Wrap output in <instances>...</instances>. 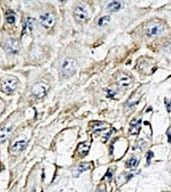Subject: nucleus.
<instances>
[{"label":"nucleus","mask_w":171,"mask_h":192,"mask_svg":"<svg viewBox=\"0 0 171 192\" xmlns=\"http://www.w3.org/2000/svg\"><path fill=\"white\" fill-rule=\"evenodd\" d=\"M141 123L142 120L141 119L139 120H133L130 123V128H129V133L132 135H138L140 132V129L141 128Z\"/></svg>","instance_id":"8"},{"label":"nucleus","mask_w":171,"mask_h":192,"mask_svg":"<svg viewBox=\"0 0 171 192\" xmlns=\"http://www.w3.org/2000/svg\"><path fill=\"white\" fill-rule=\"evenodd\" d=\"M7 51L11 53H16L18 49V43L14 39L9 40L6 44Z\"/></svg>","instance_id":"12"},{"label":"nucleus","mask_w":171,"mask_h":192,"mask_svg":"<svg viewBox=\"0 0 171 192\" xmlns=\"http://www.w3.org/2000/svg\"><path fill=\"white\" fill-rule=\"evenodd\" d=\"M7 22H8V23H10V24H13V23H14V22H15L16 19H15V17H14V16H10L7 17Z\"/></svg>","instance_id":"21"},{"label":"nucleus","mask_w":171,"mask_h":192,"mask_svg":"<svg viewBox=\"0 0 171 192\" xmlns=\"http://www.w3.org/2000/svg\"><path fill=\"white\" fill-rule=\"evenodd\" d=\"M165 106H166V108L168 111V112H170V110H171V103H169L166 99L165 100Z\"/></svg>","instance_id":"23"},{"label":"nucleus","mask_w":171,"mask_h":192,"mask_svg":"<svg viewBox=\"0 0 171 192\" xmlns=\"http://www.w3.org/2000/svg\"><path fill=\"white\" fill-rule=\"evenodd\" d=\"M115 92H114V91H113L112 90H107V94L109 95V97H113L115 95Z\"/></svg>","instance_id":"24"},{"label":"nucleus","mask_w":171,"mask_h":192,"mask_svg":"<svg viewBox=\"0 0 171 192\" xmlns=\"http://www.w3.org/2000/svg\"><path fill=\"white\" fill-rule=\"evenodd\" d=\"M154 157V153L152 152V151L149 150V152L147 153V165H150V161H151V159Z\"/></svg>","instance_id":"18"},{"label":"nucleus","mask_w":171,"mask_h":192,"mask_svg":"<svg viewBox=\"0 0 171 192\" xmlns=\"http://www.w3.org/2000/svg\"><path fill=\"white\" fill-rule=\"evenodd\" d=\"M5 108V104L3 100L0 99V115L2 114V112H3Z\"/></svg>","instance_id":"22"},{"label":"nucleus","mask_w":171,"mask_h":192,"mask_svg":"<svg viewBox=\"0 0 171 192\" xmlns=\"http://www.w3.org/2000/svg\"><path fill=\"white\" fill-rule=\"evenodd\" d=\"M27 146V141L25 140L17 141L12 146V151L14 153H19L26 148Z\"/></svg>","instance_id":"9"},{"label":"nucleus","mask_w":171,"mask_h":192,"mask_svg":"<svg viewBox=\"0 0 171 192\" xmlns=\"http://www.w3.org/2000/svg\"><path fill=\"white\" fill-rule=\"evenodd\" d=\"M166 135L168 137V141L169 143L171 144V126L169 127L167 131H166Z\"/></svg>","instance_id":"20"},{"label":"nucleus","mask_w":171,"mask_h":192,"mask_svg":"<svg viewBox=\"0 0 171 192\" xmlns=\"http://www.w3.org/2000/svg\"><path fill=\"white\" fill-rule=\"evenodd\" d=\"M163 31L164 27L158 23H149L146 29V33L149 37L157 36L162 33Z\"/></svg>","instance_id":"6"},{"label":"nucleus","mask_w":171,"mask_h":192,"mask_svg":"<svg viewBox=\"0 0 171 192\" xmlns=\"http://www.w3.org/2000/svg\"><path fill=\"white\" fill-rule=\"evenodd\" d=\"M113 172L112 169H109L108 170L106 174V177L107 178V180L110 182L113 179Z\"/></svg>","instance_id":"19"},{"label":"nucleus","mask_w":171,"mask_h":192,"mask_svg":"<svg viewBox=\"0 0 171 192\" xmlns=\"http://www.w3.org/2000/svg\"><path fill=\"white\" fill-rule=\"evenodd\" d=\"M89 147H90V144L88 141H85V142L81 143L78 145L77 150L80 155L83 156H85L88 153Z\"/></svg>","instance_id":"13"},{"label":"nucleus","mask_w":171,"mask_h":192,"mask_svg":"<svg viewBox=\"0 0 171 192\" xmlns=\"http://www.w3.org/2000/svg\"><path fill=\"white\" fill-rule=\"evenodd\" d=\"M97 192H104L103 190H98Z\"/></svg>","instance_id":"26"},{"label":"nucleus","mask_w":171,"mask_h":192,"mask_svg":"<svg viewBox=\"0 0 171 192\" xmlns=\"http://www.w3.org/2000/svg\"><path fill=\"white\" fill-rule=\"evenodd\" d=\"M116 82L120 88L126 89L129 88L132 85L133 82L132 79L127 74L120 73L117 74L116 78Z\"/></svg>","instance_id":"4"},{"label":"nucleus","mask_w":171,"mask_h":192,"mask_svg":"<svg viewBox=\"0 0 171 192\" xmlns=\"http://www.w3.org/2000/svg\"><path fill=\"white\" fill-rule=\"evenodd\" d=\"M112 132H113V131H110V132H109V133H107V134L106 135V140H107L109 139V138L110 137L111 135H112Z\"/></svg>","instance_id":"25"},{"label":"nucleus","mask_w":171,"mask_h":192,"mask_svg":"<svg viewBox=\"0 0 171 192\" xmlns=\"http://www.w3.org/2000/svg\"><path fill=\"white\" fill-rule=\"evenodd\" d=\"M93 128L95 132H99V131L105 130L107 127L105 124L102 122H95L93 125Z\"/></svg>","instance_id":"15"},{"label":"nucleus","mask_w":171,"mask_h":192,"mask_svg":"<svg viewBox=\"0 0 171 192\" xmlns=\"http://www.w3.org/2000/svg\"><path fill=\"white\" fill-rule=\"evenodd\" d=\"M12 131V126L10 124L4 125L0 128V141H3L5 140L11 134Z\"/></svg>","instance_id":"11"},{"label":"nucleus","mask_w":171,"mask_h":192,"mask_svg":"<svg viewBox=\"0 0 171 192\" xmlns=\"http://www.w3.org/2000/svg\"><path fill=\"white\" fill-rule=\"evenodd\" d=\"M18 80L16 78H10L5 80L2 85V89L4 92L7 94H11L14 92L17 88Z\"/></svg>","instance_id":"3"},{"label":"nucleus","mask_w":171,"mask_h":192,"mask_svg":"<svg viewBox=\"0 0 171 192\" xmlns=\"http://www.w3.org/2000/svg\"><path fill=\"white\" fill-rule=\"evenodd\" d=\"M77 63L74 59L66 58L61 66V73L63 76L66 78L72 76L77 71Z\"/></svg>","instance_id":"1"},{"label":"nucleus","mask_w":171,"mask_h":192,"mask_svg":"<svg viewBox=\"0 0 171 192\" xmlns=\"http://www.w3.org/2000/svg\"><path fill=\"white\" fill-rule=\"evenodd\" d=\"M54 17L51 14H46L40 17L41 25L46 29L52 27L54 25Z\"/></svg>","instance_id":"7"},{"label":"nucleus","mask_w":171,"mask_h":192,"mask_svg":"<svg viewBox=\"0 0 171 192\" xmlns=\"http://www.w3.org/2000/svg\"><path fill=\"white\" fill-rule=\"evenodd\" d=\"M90 168H91V165L89 163H80L73 171V176L74 177H78L80 174H82L84 171L89 170Z\"/></svg>","instance_id":"10"},{"label":"nucleus","mask_w":171,"mask_h":192,"mask_svg":"<svg viewBox=\"0 0 171 192\" xmlns=\"http://www.w3.org/2000/svg\"><path fill=\"white\" fill-rule=\"evenodd\" d=\"M74 14L75 18L79 22H84L88 17L87 8L83 4H80L76 7Z\"/></svg>","instance_id":"2"},{"label":"nucleus","mask_w":171,"mask_h":192,"mask_svg":"<svg viewBox=\"0 0 171 192\" xmlns=\"http://www.w3.org/2000/svg\"><path fill=\"white\" fill-rule=\"evenodd\" d=\"M139 161L138 160V159L136 157H132L130 159H129L127 163H126V165L128 168H135L138 165Z\"/></svg>","instance_id":"16"},{"label":"nucleus","mask_w":171,"mask_h":192,"mask_svg":"<svg viewBox=\"0 0 171 192\" xmlns=\"http://www.w3.org/2000/svg\"><path fill=\"white\" fill-rule=\"evenodd\" d=\"M122 4L120 2L115 1L112 2L108 4L107 7V9L110 12H116L118 11L121 8Z\"/></svg>","instance_id":"14"},{"label":"nucleus","mask_w":171,"mask_h":192,"mask_svg":"<svg viewBox=\"0 0 171 192\" xmlns=\"http://www.w3.org/2000/svg\"><path fill=\"white\" fill-rule=\"evenodd\" d=\"M48 86L42 82L36 83L32 87V93L38 99L43 98L48 90Z\"/></svg>","instance_id":"5"},{"label":"nucleus","mask_w":171,"mask_h":192,"mask_svg":"<svg viewBox=\"0 0 171 192\" xmlns=\"http://www.w3.org/2000/svg\"><path fill=\"white\" fill-rule=\"evenodd\" d=\"M110 21V17L109 16H104L100 18L98 20V25L100 26H103L106 25Z\"/></svg>","instance_id":"17"}]
</instances>
